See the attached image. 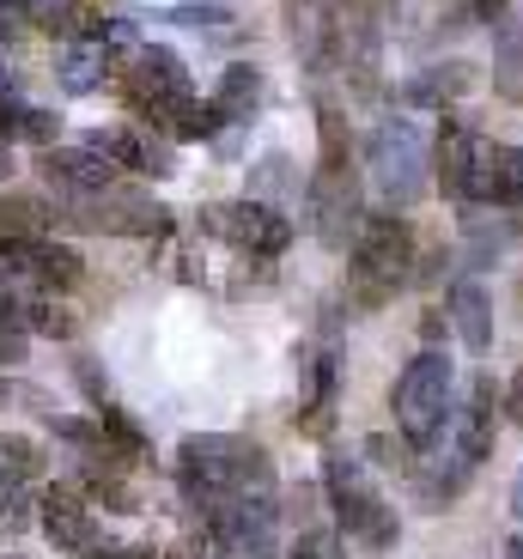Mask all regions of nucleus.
<instances>
[{
  "instance_id": "1",
  "label": "nucleus",
  "mask_w": 523,
  "mask_h": 559,
  "mask_svg": "<svg viewBox=\"0 0 523 559\" xmlns=\"http://www.w3.org/2000/svg\"><path fill=\"white\" fill-rule=\"evenodd\" d=\"M116 92L146 128H165L170 140H213L219 134V116L213 104L195 98V80H189L183 56L165 49V43H141L128 49V61L116 68Z\"/></svg>"
},
{
  "instance_id": "2",
  "label": "nucleus",
  "mask_w": 523,
  "mask_h": 559,
  "mask_svg": "<svg viewBox=\"0 0 523 559\" xmlns=\"http://www.w3.org/2000/svg\"><path fill=\"white\" fill-rule=\"evenodd\" d=\"M177 480H183L189 511L213 499H274L269 450L238 432H189L177 444Z\"/></svg>"
},
{
  "instance_id": "3",
  "label": "nucleus",
  "mask_w": 523,
  "mask_h": 559,
  "mask_svg": "<svg viewBox=\"0 0 523 559\" xmlns=\"http://www.w3.org/2000/svg\"><path fill=\"white\" fill-rule=\"evenodd\" d=\"M414 280V225L390 213H366L354 250H347V298L359 310H378Z\"/></svg>"
},
{
  "instance_id": "4",
  "label": "nucleus",
  "mask_w": 523,
  "mask_h": 559,
  "mask_svg": "<svg viewBox=\"0 0 523 559\" xmlns=\"http://www.w3.org/2000/svg\"><path fill=\"white\" fill-rule=\"evenodd\" d=\"M56 225H73V231H110V238H158V231H170V207H158L146 189L104 182V189L56 195Z\"/></svg>"
},
{
  "instance_id": "5",
  "label": "nucleus",
  "mask_w": 523,
  "mask_h": 559,
  "mask_svg": "<svg viewBox=\"0 0 523 559\" xmlns=\"http://www.w3.org/2000/svg\"><path fill=\"white\" fill-rule=\"evenodd\" d=\"M323 492H329V504H335V523L354 542H366V547H396V535H402V523H396V511H390V499H383L378 487H371V475H366V462L359 456H347V450H329V462H323Z\"/></svg>"
},
{
  "instance_id": "6",
  "label": "nucleus",
  "mask_w": 523,
  "mask_h": 559,
  "mask_svg": "<svg viewBox=\"0 0 523 559\" xmlns=\"http://www.w3.org/2000/svg\"><path fill=\"white\" fill-rule=\"evenodd\" d=\"M451 383H456L451 359H444L439 347H426L420 359L396 378L390 407H396V432L408 438L414 450H432L439 432H451Z\"/></svg>"
},
{
  "instance_id": "7",
  "label": "nucleus",
  "mask_w": 523,
  "mask_h": 559,
  "mask_svg": "<svg viewBox=\"0 0 523 559\" xmlns=\"http://www.w3.org/2000/svg\"><path fill=\"white\" fill-rule=\"evenodd\" d=\"M366 170H371V189H378L390 207H414L426 195V140L414 122L390 116L366 134Z\"/></svg>"
},
{
  "instance_id": "8",
  "label": "nucleus",
  "mask_w": 523,
  "mask_h": 559,
  "mask_svg": "<svg viewBox=\"0 0 523 559\" xmlns=\"http://www.w3.org/2000/svg\"><path fill=\"white\" fill-rule=\"evenodd\" d=\"M195 518L213 559H274V530H281L274 499H213Z\"/></svg>"
},
{
  "instance_id": "9",
  "label": "nucleus",
  "mask_w": 523,
  "mask_h": 559,
  "mask_svg": "<svg viewBox=\"0 0 523 559\" xmlns=\"http://www.w3.org/2000/svg\"><path fill=\"white\" fill-rule=\"evenodd\" d=\"M201 231L219 243H231L238 255H255V262H274V255H286V243H293V219H286L281 207H269V201H213L207 213H201Z\"/></svg>"
},
{
  "instance_id": "10",
  "label": "nucleus",
  "mask_w": 523,
  "mask_h": 559,
  "mask_svg": "<svg viewBox=\"0 0 523 559\" xmlns=\"http://www.w3.org/2000/svg\"><path fill=\"white\" fill-rule=\"evenodd\" d=\"M305 207H311V231L323 250H354L359 225H366V201H359L354 165H317L311 189H305Z\"/></svg>"
},
{
  "instance_id": "11",
  "label": "nucleus",
  "mask_w": 523,
  "mask_h": 559,
  "mask_svg": "<svg viewBox=\"0 0 523 559\" xmlns=\"http://www.w3.org/2000/svg\"><path fill=\"white\" fill-rule=\"evenodd\" d=\"M0 274L25 280L37 293H68L85 280V262L56 238H0Z\"/></svg>"
},
{
  "instance_id": "12",
  "label": "nucleus",
  "mask_w": 523,
  "mask_h": 559,
  "mask_svg": "<svg viewBox=\"0 0 523 559\" xmlns=\"http://www.w3.org/2000/svg\"><path fill=\"white\" fill-rule=\"evenodd\" d=\"M37 530L49 535L56 554H73V559L92 554V547H98V511H92L85 487H68V480L43 487L37 492Z\"/></svg>"
},
{
  "instance_id": "13",
  "label": "nucleus",
  "mask_w": 523,
  "mask_h": 559,
  "mask_svg": "<svg viewBox=\"0 0 523 559\" xmlns=\"http://www.w3.org/2000/svg\"><path fill=\"white\" fill-rule=\"evenodd\" d=\"M37 170L56 195H73V189H104L116 182V165L85 140V146H37Z\"/></svg>"
},
{
  "instance_id": "14",
  "label": "nucleus",
  "mask_w": 523,
  "mask_h": 559,
  "mask_svg": "<svg viewBox=\"0 0 523 559\" xmlns=\"http://www.w3.org/2000/svg\"><path fill=\"white\" fill-rule=\"evenodd\" d=\"M104 158L116 170H146V177H170L177 170V153H170V140H153V134H134V128H110V134H92Z\"/></svg>"
},
{
  "instance_id": "15",
  "label": "nucleus",
  "mask_w": 523,
  "mask_h": 559,
  "mask_svg": "<svg viewBox=\"0 0 523 559\" xmlns=\"http://www.w3.org/2000/svg\"><path fill=\"white\" fill-rule=\"evenodd\" d=\"M116 73V56H110V43L104 37H80V43H61V56H56V80L68 85L73 98H85V92H98L104 80Z\"/></svg>"
},
{
  "instance_id": "16",
  "label": "nucleus",
  "mask_w": 523,
  "mask_h": 559,
  "mask_svg": "<svg viewBox=\"0 0 523 559\" xmlns=\"http://www.w3.org/2000/svg\"><path fill=\"white\" fill-rule=\"evenodd\" d=\"M451 432H456V444H463L468 462H482L487 450H494L499 402H494V383H487V378H475V390H468V407H463V414H451Z\"/></svg>"
},
{
  "instance_id": "17",
  "label": "nucleus",
  "mask_w": 523,
  "mask_h": 559,
  "mask_svg": "<svg viewBox=\"0 0 523 559\" xmlns=\"http://www.w3.org/2000/svg\"><path fill=\"white\" fill-rule=\"evenodd\" d=\"M451 329L463 335L468 353L494 347V305H487V293L475 286V280H456L451 286Z\"/></svg>"
},
{
  "instance_id": "18",
  "label": "nucleus",
  "mask_w": 523,
  "mask_h": 559,
  "mask_svg": "<svg viewBox=\"0 0 523 559\" xmlns=\"http://www.w3.org/2000/svg\"><path fill=\"white\" fill-rule=\"evenodd\" d=\"M475 146H482V134H475V128H463V122H444L439 128V153H432V165H439V189H444V195L463 201L468 165H475Z\"/></svg>"
},
{
  "instance_id": "19",
  "label": "nucleus",
  "mask_w": 523,
  "mask_h": 559,
  "mask_svg": "<svg viewBox=\"0 0 523 559\" xmlns=\"http://www.w3.org/2000/svg\"><path fill=\"white\" fill-rule=\"evenodd\" d=\"M213 116L219 122H250V110L262 104V68L255 61H231L226 73H219V92H213Z\"/></svg>"
},
{
  "instance_id": "20",
  "label": "nucleus",
  "mask_w": 523,
  "mask_h": 559,
  "mask_svg": "<svg viewBox=\"0 0 523 559\" xmlns=\"http://www.w3.org/2000/svg\"><path fill=\"white\" fill-rule=\"evenodd\" d=\"M335 390H341V365H335V353H323L311 365V402L298 407V426L311 438H329V426H335Z\"/></svg>"
},
{
  "instance_id": "21",
  "label": "nucleus",
  "mask_w": 523,
  "mask_h": 559,
  "mask_svg": "<svg viewBox=\"0 0 523 559\" xmlns=\"http://www.w3.org/2000/svg\"><path fill=\"white\" fill-rule=\"evenodd\" d=\"M494 92L506 104H523V25L518 19H499V31H494Z\"/></svg>"
},
{
  "instance_id": "22",
  "label": "nucleus",
  "mask_w": 523,
  "mask_h": 559,
  "mask_svg": "<svg viewBox=\"0 0 523 559\" xmlns=\"http://www.w3.org/2000/svg\"><path fill=\"white\" fill-rule=\"evenodd\" d=\"M468 85H475V68H463V61H444V68H426L420 80H408V104H426V110H439V104L463 98Z\"/></svg>"
},
{
  "instance_id": "23",
  "label": "nucleus",
  "mask_w": 523,
  "mask_h": 559,
  "mask_svg": "<svg viewBox=\"0 0 523 559\" xmlns=\"http://www.w3.org/2000/svg\"><path fill=\"white\" fill-rule=\"evenodd\" d=\"M98 426H104V438H110V444L122 450L128 462H146V456H153V438L141 432V419L128 414V407H116V402H98Z\"/></svg>"
},
{
  "instance_id": "24",
  "label": "nucleus",
  "mask_w": 523,
  "mask_h": 559,
  "mask_svg": "<svg viewBox=\"0 0 523 559\" xmlns=\"http://www.w3.org/2000/svg\"><path fill=\"white\" fill-rule=\"evenodd\" d=\"M31 523V480L0 462V535H19Z\"/></svg>"
},
{
  "instance_id": "25",
  "label": "nucleus",
  "mask_w": 523,
  "mask_h": 559,
  "mask_svg": "<svg viewBox=\"0 0 523 559\" xmlns=\"http://www.w3.org/2000/svg\"><path fill=\"white\" fill-rule=\"evenodd\" d=\"M19 322H25L31 335H49V341H68L73 335V317L56 305V298H19Z\"/></svg>"
},
{
  "instance_id": "26",
  "label": "nucleus",
  "mask_w": 523,
  "mask_h": 559,
  "mask_svg": "<svg viewBox=\"0 0 523 559\" xmlns=\"http://www.w3.org/2000/svg\"><path fill=\"white\" fill-rule=\"evenodd\" d=\"M170 19H177V25H189V31H207V37H231V31H238L231 7H213V0H183Z\"/></svg>"
},
{
  "instance_id": "27",
  "label": "nucleus",
  "mask_w": 523,
  "mask_h": 559,
  "mask_svg": "<svg viewBox=\"0 0 523 559\" xmlns=\"http://www.w3.org/2000/svg\"><path fill=\"white\" fill-rule=\"evenodd\" d=\"M31 353V329L19 322V298L0 293V365H19Z\"/></svg>"
},
{
  "instance_id": "28",
  "label": "nucleus",
  "mask_w": 523,
  "mask_h": 559,
  "mask_svg": "<svg viewBox=\"0 0 523 559\" xmlns=\"http://www.w3.org/2000/svg\"><path fill=\"white\" fill-rule=\"evenodd\" d=\"M0 462H7L13 475H25V480L43 475V450L31 444V438H19V432H0Z\"/></svg>"
},
{
  "instance_id": "29",
  "label": "nucleus",
  "mask_w": 523,
  "mask_h": 559,
  "mask_svg": "<svg viewBox=\"0 0 523 559\" xmlns=\"http://www.w3.org/2000/svg\"><path fill=\"white\" fill-rule=\"evenodd\" d=\"M286 559H341V542L329 530H317V535H298V547Z\"/></svg>"
},
{
  "instance_id": "30",
  "label": "nucleus",
  "mask_w": 523,
  "mask_h": 559,
  "mask_svg": "<svg viewBox=\"0 0 523 559\" xmlns=\"http://www.w3.org/2000/svg\"><path fill=\"white\" fill-rule=\"evenodd\" d=\"M85 559H158L153 542H98Z\"/></svg>"
},
{
  "instance_id": "31",
  "label": "nucleus",
  "mask_w": 523,
  "mask_h": 559,
  "mask_svg": "<svg viewBox=\"0 0 523 559\" xmlns=\"http://www.w3.org/2000/svg\"><path fill=\"white\" fill-rule=\"evenodd\" d=\"M73 378H80V390L92 395V402H104V371H98V359H73Z\"/></svg>"
},
{
  "instance_id": "32",
  "label": "nucleus",
  "mask_w": 523,
  "mask_h": 559,
  "mask_svg": "<svg viewBox=\"0 0 523 559\" xmlns=\"http://www.w3.org/2000/svg\"><path fill=\"white\" fill-rule=\"evenodd\" d=\"M25 25H31V13H25V7H13V0H0V43H13Z\"/></svg>"
},
{
  "instance_id": "33",
  "label": "nucleus",
  "mask_w": 523,
  "mask_h": 559,
  "mask_svg": "<svg viewBox=\"0 0 523 559\" xmlns=\"http://www.w3.org/2000/svg\"><path fill=\"white\" fill-rule=\"evenodd\" d=\"M463 19H506V0H468Z\"/></svg>"
},
{
  "instance_id": "34",
  "label": "nucleus",
  "mask_w": 523,
  "mask_h": 559,
  "mask_svg": "<svg viewBox=\"0 0 523 559\" xmlns=\"http://www.w3.org/2000/svg\"><path fill=\"white\" fill-rule=\"evenodd\" d=\"M444 322H451L444 310H426V341H439V335H444Z\"/></svg>"
},
{
  "instance_id": "35",
  "label": "nucleus",
  "mask_w": 523,
  "mask_h": 559,
  "mask_svg": "<svg viewBox=\"0 0 523 559\" xmlns=\"http://www.w3.org/2000/svg\"><path fill=\"white\" fill-rule=\"evenodd\" d=\"M511 511H518V523H523V475L511 480Z\"/></svg>"
},
{
  "instance_id": "36",
  "label": "nucleus",
  "mask_w": 523,
  "mask_h": 559,
  "mask_svg": "<svg viewBox=\"0 0 523 559\" xmlns=\"http://www.w3.org/2000/svg\"><path fill=\"white\" fill-rule=\"evenodd\" d=\"M511 414L523 419V371H518V383H511Z\"/></svg>"
},
{
  "instance_id": "37",
  "label": "nucleus",
  "mask_w": 523,
  "mask_h": 559,
  "mask_svg": "<svg viewBox=\"0 0 523 559\" xmlns=\"http://www.w3.org/2000/svg\"><path fill=\"white\" fill-rule=\"evenodd\" d=\"M506 559H523V535H518V542H511V547H506Z\"/></svg>"
},
{
  "instance_id": "38",
  "label": "nucleus",
  "mask_w": 523,
  "mask_h": 559,
  "mask_svg": "<svg viewBox=\"0 0 523 559\" xmlns=\"http://www.w3.org/2000/svg\"><path fill=\"white\" fill-rule=\"evenodd\" d=\"M13 7H25V13H31V0H13Z\"/></svg>"
},
{
  "instance_id": "39",
  "label": "nucleus",
  "mask_w": 523,
  "mask_h": 559,
  "mask_svg": "<svg viewBox=\"0 0 523 559\" xmlns=\"http://www.w3.org/2000/svg\"><path fill=\"white\" fill-rule=\"evenodd\" d=\"M170 559H177V554H170Z\"/></svg>"
}]
</instances>
